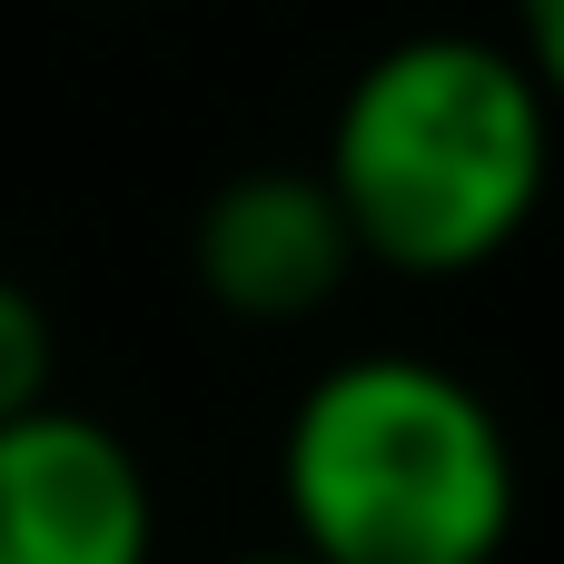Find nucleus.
Listing matches in <instances>:
<instances>
[{
  "label": "nucleus",
  "mask_w": 564,
  "mask_h": 564,
  "mask_svg": "<svg viewBox=\"0 0 564 564\" xmlns=\"http://www.w3.org/2000/svg\"><path fill=\"white\" fill-rule=\"evenodd\" d=\"M317 178L387 278H476L496 268L555 178V109L516 40L406 30L357 59L327 109Z\"/></svg>",
  "instance_id": "1"
},
{
  "label": "nucleus",
  "mask_w": 564,
  "mask_h": 564,
  "mask_svg": "<svg viewBox=\"0 0 564 564\" xmlns=\"http://www.w3.org/2000/svg\"><path fill=\"white\" fill-rule=\"evenodd\" d=\"M516 59L535 69L545 109L564 119V0H516Z\"/></svg>",
  "instance_id": "6"
},
{
  "label": "nucleus",
  "mask_w": 564,
  "mask_h": 564,
  "mask_svg": "<svg viewBox=\"0 0 564 564\" xmlns=\"http://www.w3.org/2000/svg\"><path fill=\"white\" fill-rule=\"evenodd\" d=\"M278 496L307 564H496L525 506L496 397L406 347L307 377L278 436Z\"/></svg>",
  "instance_id": "2"
},
{
  "label": "nucleus",
  "mask_w": 564,
  "mask_h": 564,
  "mask_svg": "<svg viewBox=\"0 0 564 564\" xmlns=\"http://www.w3.org/2000/svg\"><path fill=\"white\" fill-rule=\"evenodd\" d=\"M188 268L198 297L238 327H307L347 297V278L367 268L327 178L317 169H238L198 198L188 228Z\"/></svg>",
  "instance_id": "3"
},
{
  "label": "nucleus",
  "mask_w": 564,
  "mask_h": 564,
  "mask_svg": "<svg viewBox=\"0 0 564 564\" xmlns=\"http://www.w3.org/2000/svg\"><path fill=\"white\" fill-rule=\"evenodd\" d=\"M159 496L119 426L40 406L0 426V564H149Z\"/></svg>",
  "instance_id": "4"
},
{
  "label": "nucleus",
  "mask_w": 564,
  "mask_h": 564,
  "mask_svg": "<svg viewBox=\"0 0 564 564\" xmlns=\"http://www.w3.org/2000/svg\"><path fill=\"white\" fill-rule=\"evenodd\" d=\"M228 564H307L297 545H278V555H228Z\"/></svg>",
  "instance_id": "7"
},
{
  "label": "nucleus",
  "mask_w": 564,
  "mask_h": 564,
  "mask_svg": "<svg viewBox=\"0 0 564 564\" xmlns=\"http://www.w3.org/2000/svg\"><path fill=\"white\" fill-rule=\"evenodd\" d=\"M50 377H59V337H50V307H40L20 278H0V426L40 416V406H50Z\"/></svg>",
  "instance_id": "5"
}]
</instances>
